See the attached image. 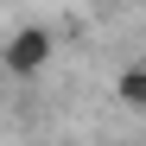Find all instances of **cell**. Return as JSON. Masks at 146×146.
<instances>
[{"label":"cell","mask_w":146,"mask_h":146,"mask_svg":"<svg viewBox=\"0 0 146 146\" xmlns=\"http://www.w3.org/2000/svg\"><path fill=\"white\" fill-rule=\"evenodd\" d=\"M44 64H51V32L44 26H19L7 38V51H0V70L7 76H38Z\"/></svg>","instance_id":"obj_1"},{"label":"cell","mask_w":146,"mask_h":146,"mask_svg":"<svg viewBox=\"0 0 146 146\" xmlns=\"http://www.w3.org/2000/svg\"><path fill=\"white\" fill-rule=\"evenodd\" d=\"M114 95L127 108H146V64H127V70H121V76H114Z\"/></svg>","instance_id":"obj_2"}]
</instances>
